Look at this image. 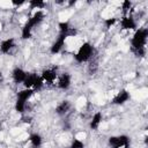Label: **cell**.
I'll return each instance as SVG.
<instances>
[{
    "label": "cell",
    "mask_w": 148,
    "mask_h": 148,
    "mask_svg": "<svg viewBox=\"0 0 148 148\" xmlns=\"http://www.w3.org/2000/svg\"><path fill=\"white\" fill-rule=\"evenodd\" d=\"M132 96H133L137 101L145 100L146 97H147V89H146V88H142V89H140L139 91H138V90H133V91H132Z\"/></svg>",
    "instance_id": "6da1fadb"
},
{
    "label": "cell",
    "mask_w": 148,
    "mask_h": 148,
    "mask_svg": "<svg viewBox=\"0 0 148 148\" xmlns=\"http://www.w3.org/2000/svg\"><path fill=\"white\" fill-rule=\"evenodd\" d=\"M86 105H87V98H86L85 96H80L79 98L77 100V102H75V107H77V109L82 110Z\"/></svg>",
    "instance_id": "7a4b0ae2"
},
{
    "label": "cell",
    "mask_w": 148,
    "mask_h": 148,
    "mask_svg": "<svg viewBox=\"0 0 148 148\" xmlns=\"http://www.w3.org/2000/svg\"><path fill=\"white\" fill-rule=\"evenodd\" d=\"M69 16H71V13L68 11H63L58 15V20H59V22H66L68 21Z\"/></svg>",
    "instance_id": "3957f363"
},
{
    "label": "cell",
    "mask_w": 148,
    "mask_h": 148,
    "mask_svg": "<svg viewBox=\"0 0 148 148\" xmlns=\"http://www.w3.org/2000/svg\"><path fill=\"white\" fill-rule=\"evenodd\" d=\"M113 12H115V8L113 7H108V8H105L104 11L102 12V17L103 19H111L113 15Z\"/></svg>",
    "instance_id": "277c9868"
},
{
    "label": "cell",
    "mask_w": 148,
    "mask_h": 148,
    "mask_svg": "<svg viewBox=\"0 0 148 148\" xmlns=\"http://www.w3.org/2000/svg\"><path fill=\"white\" fill-rule=\"evenodd\" d=\"M0 7H3V8H12L13 3L11 0H0Z\"/></svg>",
    "instance_id": "5b68a950"
},
{
    "label": "cell",
    "mask_w": 148,
    "mask_h": 148,
    "mask_svg": "<svg viewBox=\"0 0 148 148\" xmlns=\"http://www.w3.org/2000/svg\"><path fill=\"white\" fill-rule=\"evenodd\" d=\"M86 138H87V134H86V132H83V131L78 132L77 134H75V140H78V141H85Z\"/></svg>",
    "instance_id": "8992f818"
},
{
    "label": "cell",
    "mask_w": 148,
    "mask_h": 148,
    "mask_svg": "<svg viewBox=\"0 0 148 148\" xmlns=\"http://www.w3.org/2000/svg\"><path fill=\"white\" fill-rule=\"evenodd\" d=\"M27 139H29V134L27 132H22L16 137V141H26Z\"/></svg>",
    "instance_id": "52a82bcc"
},
{
    "label": "cell",
    "mask_w": 148,
    "mask_h": 148,
    "mask_svg": "<svg viewBox=\"0 0 148 148\" xmlns=\"http://www.w3.org/2000/svg\"><path fill=\"white\" fill-rule=\"evenodd\" d=\"M22 132H23V129H22V127H15V129L11 130V134L17 137V135H19L20 133H22Z\"/></svg>",
    "instance_id": "ba28073f"
},
{
    "label": "cell",
    "mask_w": 148,
    "mask_h": 148,
    "mask_svg": "<svg viewBox=\"0 0 148 148\" xmlns=\"http://www.w3.org/2000/svg\"><path fill=\"white\" fill-rule=\"evenodd\" d=\"M110 5H113V6H120V5H121V1H110Z\"/></svg>",
    "instance_id": "9c48e42d"
},
{
    "label": "cell",
    "mask_w": 148,
    "mask_h": 148,
    "mask_svg": "<svg viewBox=\"0 0 148 148\" xmlns=\"http://www.w3.org/2000/svg\"><path fill=\"white\" fill-rule=\"evenodd\" d=\"M82 5H83V1H78V3L75 4V8H80Z\"/></svg>",
    "instance_id": "30bf717a"
},
{
    "label": "cell",
    "mask_w": 148,
    "mask_h": 148,
    "mask_svg": "<svg viewBox=\"0 0 148 148\" xmlns=\"http://www.w3.org/2000/svg\"><path fill=\"white\" fill-rule=\"evenodd\" d=\"M5 138V134H4V132H0V140H4Z\"/></svg>",
    "instance_id": "8fae6325"
},
{
    "label": "cell",
    "mask_w": 148,
    "mask_h": 148,
    "mask_svg": "<svg viewBox=\"0 0 148 148\" xmlns=\"http://www.w3.org/2000/svg\"><path fill=\"white\" fill-rule=\"evenodd\" d=\"M1 28H3V24H1V22H0V30H1Z\"/></svg>",
    "instance_id": "7c38bea8"
}]
</instances>
